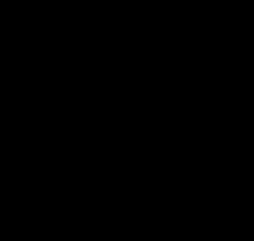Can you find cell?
I'll return each mask as SVG.
<instances>
[]
</instances>
